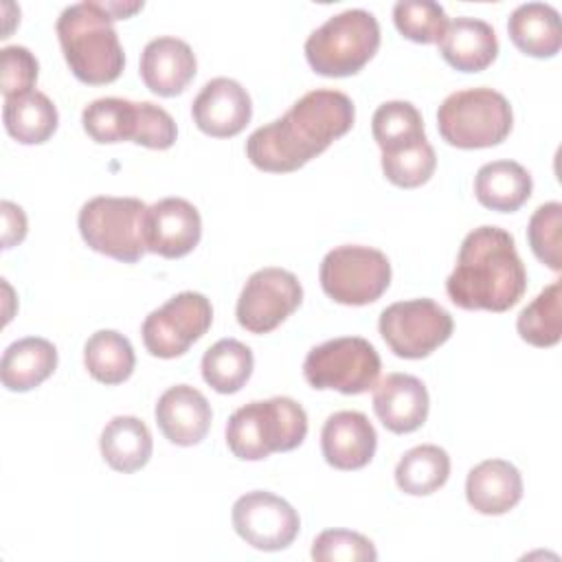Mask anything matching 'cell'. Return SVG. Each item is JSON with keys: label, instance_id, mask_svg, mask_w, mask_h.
<instances>
[{"label": "cell", "instance_id": "cell-35", "mask_svg": "<svg viewBox=\"0 0 562 562\" xmlns=\"http://www.w3.org/2000/svg\"><path fill=\"white\" fill-rule=\"evenodd\" d=\"M529 248L540 263L560 272L562 270V204H540L527 224Z\"/></svg>", "mask_w": 562, "mask_h": 562}, {"label": "cell", "instance_id": "cell-11", "mask_svg": "<svg viewBox=\"0 0 562 562\" xmlns=\"http://www.w3.org/2000/svg\"><path fill=\"white\" fill-rule=\"evenodd\" d=\"M378 329L397 358L419 360L452 336L454 323L450 312L432 299H411L384 307Z\"/></svg>", "mask_w": 562, "mask_h": 562}, {"label": "cell", "instance_id": "cell-15", "mask_svg": "<svg viewBox=\"0 0 562 562\" xmlns=\"http://www.w3.org/2000/svg\"><path fill=\"white\" fill-rule=\"evenodd\" d=\"M202 237L200 211L184 198H165L147 206L143 239L147 252L165 259L189 255Z\"/></svg>", "mask_w": 562, "mask_h": 562}, {"label": "cell", "instance_id": "cell-27", "mask_svg": "<svg viewBox=\"0 0 562 562\" xmlns=\"http://www.w3.org/2000/svg\"><path fill=\"white\" fill-rule=\"evenodd\" d=\"M2 121L11 138L22 145L46 143L59 123L55 103L40 90L4 99Z\"/></svg>", "mask_w": 562, "mask_h": 562}, {"label": "cell", "instance_id": "cell-29", "mask_svg": "<svg viewBox=\"0 0 562 562\" xmlns=\"http://www.w3.org/2000/svg\"><path fill=\"white\" fill-rule=\"evenodd\" d=\"M255 358L248 345L235 338H222L202 356L204 382L224 395L237 393L252 375Z\"/></svg>", "mask_w": 562, "mask_h": 562}, {"label": "cell", "instance_id": "cell-34", "mask_svg": "<svg viewBox=\"0 0 562 562\" xmlns=\"http://www.w3.org/2000/svg\"><path fill=\"white\" fill-rule=\"evenodd\" d=\"M437 167V156L428 138L397 151L382 154V171L386 180L402 189H415L430 180Z\"/></svg>", "mask_w": 562, "mask_h": 562}, {"label": "cell", "instance_id": "cell-19", "mask_svg": "<svg viewBox=\"0 0 562 562\" xmlns=\"http://www.w3.org/2000/svg\"><path fill=\"white\" fill-rule=\"evenodd\" d=\"M195 53L184 40L162 35L145 44L140 53V79L158 97H176L184 92L195 77Z\"/></svg>", "mask_w": 562, "mask_h": 562}, {"label": "cell", "instance_id": "cell-36", "mask_svg": "<svg viewBox=\"0 0 562 562\" xmlns=\"http://www.w3.org/2000/svg\"><path fill=\"white\" fill-rule=\"evenodd\" d=\"M312 558L318 562H373L378 560V551L358 531L325 529L312 542Z\"/></svg>", "mask_w": 562, "mask_h": 562}, {"label": "cell", "instance_id": "cell-2", "mask_svg": "<svg viewBox=\"0 0 562 562\" xmlns=\"http://www.w3.org/2000/svg\"><path fill=\"white\" fill-rule=\"evenodd\" d=\"M527 290V270L514 237L498 226H479L461 241L446 279L448 299L461 310L507 312Z\"/></svg>", "mask_w": 562, "mask_h": 562}, {"label": "cell", "instance_id": "cell-10", "mask_svg": "<svg viewBox=\"0 0 562 562\" xmlns=\"http://www.w3.org/2000/svg\"><path fill=\"white\" fill-rule=\"evenodd\" d=\"M318 279L331 301L356 307L369 305L391 285V263L378 248L345 244L323 257Z\"/></svg>", "mask_w": 562, "mask_h": 562}, {"label": "cell", "instance_id": "cell-31", "mask_svg": "<svg viewBox=\"0 0 562 562\" xmlns=\"http://www.w3.org/2000/svg\"><path fill=\"white\" fill-rule=\"evenodd\" d=\"M371 134L382 154L404 149L426 138L424 119L411 101H386L371 119Z\"/></svg>", "mask_w": 562, "mask_h": 562}, {"label": "cell", "instance_id": "cell-24", "mask_svg": "<svg viewBox=\"0 0 562 562\" xmlns=\"http://www.w3.org/2000/svg\"><path fill=\"white\" fill-rule=\"evenodd\" d=\"M512 44L529 57H553L562 46L560 13L544 2H525L507 20Z\"/></svg>", "mask_w": 562, "mask_h": 562}, {"label": "cell", "instance_id": "cell-37", "mask_svg": "<svg viewBox=\"0 0 562 562\" xmlns=\"http://www.w3.org/2000/svg\"><path fill=\"white\" fill-rule=\"evenodd\" d=\"M2 64V97H20L33 92L37 81V59L26 46H4L0 50Z\"/></svg>", "mask_w": 562, "mask_h": 562}, {"label": "cell", "instance_id": "cell-28", "mask_svg": "<svg viewBox=\"0 0 562 562\" xmlns=\"http://www.w3.org/2000/svg\"><path fill=\"white\" fill-rule=\"evenodd\" d=\"M450 457L435 443H422L404 452L395 465V483L404 494L428 496L446 485Z\"/></svg>", "mask_w": 562, "mask_h": 562}, {"label": "cell", "instance_id": "cell-5", "mask_svg": "<svg viewBox=\"0 0 562 562\" xmlns=\"http://www.w3.org/2000/svg\"><path fill=\"white\" fill-rule=\"evenodd\" d=\"M380 48V24L364 9L331 15L305 40V57L316 75L351 77L371 61Z\"/></svg>", "mask_w": 562, "mask_h": 562}, {"label": "cell", "instance_id": "cell-12", "mask_svg": "<svg viewBox=\"0 0 562 562\" xmlns=\"http://www.w3.org/2000/svg\"><path fill=\"white\" fill-rule=\"evenodd\" d=\"M211 323V301L200 292H180L145 316L140 336L151 356L169 360L187 353L209 331Z\"/></svg>", "mask_w": 562, "mask_h": 562}, {"label": "cell", "instance_id": "cell-22", "mask_svg": "<svg viewBox=\"0 0 562 562\" xmlns=\"http://www.w3.org/2000/svg\"><path fill=\"white\" fill-rule=\"evenodd\" d=\"M439 44V53L448 66L461 72H481L498 55L494 29L479 18L461 15L448 22Z\"/></svg>", "mask_w": 562, "mask_h": 562}, {"label": "cell", "instance_id": "cell-33", "mask_svg": "<svg viewBox=\"0 0 562 562\" xmlns=\"http://www.w3.org/2000/svg\"><path fill=\"white\" fill-rule=\"evenodd\" d=\"M393 22L406 40L435 44L448 26V15L443 7L432 0H402L393 7Z\"/></svg>", "mask_w": 562, "mask_h": 562}, {"label": "cell", "instance_id": "cell-26", "mask_svg": "<svg viewBox=\"0 0 562 562\" xmlns=\"http://www.w3.org/2000/svg\"><path fill=\"white\" fill-rule=\"evenodd\" d=\"M103 461L123 474L147 465L151 457V432L147 424L134 415H116L101 430L99 439Z\"/></svg>", "mask_w": 562, "mask_h": 562}, {"label": "cell", "instance_id": "cell-17", "mask_svg": "<svg viewBox=\"0 0 562 562\" xmlns=\"http://www.w3.org/2000/svg\"><path fill=\"white\" fill-rule=\"evenodd\" d=\"M378 448V432L360 411H338L329 415L321 430V450L336 470L364 468Z\"/></svg>", "mask_w": 562, "mask_h": 562}, {"label": "cell", "instance_id": "cell-20", "mask_svg": "<svg viewBox=\"0 0 562 562\" xmlns=\"http://www.w3.org/2000/svg\"><path fill=\"white\" fill-rule=\"evenodd\" d=\"M154 415L165 439L184 448L200 443L213 419L209 400L189 384L169 386L158 397Z\"/></svg>", "mask_w": 562, "mask_h": 562}, {"label": "cell", "instance_id": "cell-4", "mask_svg": "<svg viewBox=\"0 0 562 562\" xmlns=\"http://www.w3.org/2000/svg\"><path fill=\"white\" fill-rule=\"evenodd\" d=\"M307 415L299 402L277 395L237 408L226 424L228 450L244 461H261L303 443Z\"/></svg>", "mask_w": 562, "mask_h": 562}, {"label": "cell", "instance_id": "cell-13", "mask_svg": "<svg viewBox=\"0 0 562 562\" xmlns=\"http://www.w3.org/2000/svg\"><path fill=\"white\" fill-rule=\"evenodd\" d=\"M303 301L299 279L283 268L252 272L237 299V323L250 334L277 329Z\"/></svg>", "mask_w": 562, "mask_h": 562}, {"label": "cell", "instance_id": "cell-7", "mask_svg": "<svg viewBox=\"0 0 562 562\" xmlns=\"http://www.w3.org/2000/svg\"><path fill=\"white\" fill-rule=\"evenodd\" d=\"M86 134L101 145L132 140L149 149H169L178 127L171 114L149 101L103 97L90 101L81 112Z\"/></svg>", "mask_w": 562, "mask_h": 562}, {"label": "cell", "instance_id": "cell-25", "mask_svg": "<svg viewBox=\"0 0 562 562\" xmlns=\"http://www.w3.org/2000/svg\"><path fill=\"white\" fill-rule=\"evenodd\" d=\"M531 189L529 171L516 160H492L474 176L476 200L498 213L518 211L529 200Z\"/></svg>", "mask_w": 562, "mask_h": 562}, {"label": "cell", "instance_id": "cell-8", "mask_svg": "<svg viewBox=\"0 0 562 562\" xmlns=\"http://www.w3.org/2000/svg\"><path fill=\"white\" fill-rule=\"evenodd\" d=\"M145 211L147 204L138 198L97 195L81 206L77 226L94 252L136 263L147 252L143 239Z\"/></svg>", "mask_w": 562, "mask_h": 562}, {"label": "cell", "instance_id": "cell-21", "mask_svg": "<svg viewBox=\"0 0 562 562\" xmlns=\"http://www.w3.org/2000/svg\"><path fill=\"white\" fill-rule=\"evenodd\" d=\"M465 498L479 514H507L522 498V476L518 468L505 459H485L468 472Z\"/></svg>", "mask_w": 562, "mask_h": 562}, {"label": "cell", "instance_id": "cell-23", "mask_svg": "<svg viewBox=\"0 0 562 562\" xmlns=\"http://www.w3.org/2000/svg\"><path fill=\"white\" fill-rule=\"evenodd\" d=\"M57 369V349L50 340L26 336L11 342L0 362V378L4 389L24 393L40 386Z\"/></svg>", "mask_w": 562, "mask_h": 562}, {"label": "cell", "instance_id": "cell-1", "mask_svg": "<svg viewBox=\"0 0 562 562\" xmlns=\"http://www.w3.org/2000/svg\"><path fill=\"white\" fill-rule=\"evenodd\" d=\"M356 119L353 101L340 90L305 92L277 121L257 127L246 140L248 160L268 173H290L345 136Z\"/></svg>", "mask_w": 562, "mask_h": 562}, {"label": "cell", "instance_id": "cell-6", "mask_svg": "<svg viewBox=\"0 0 562 562\" xmlns=\"http://www.w3.org/2000/svg\"><path fill=\"white\" fill-rule=\"evenodd\" d=\"M514 125L509 101L492 88H468L448 94L437 110L441 138L459 149L501 145Z\"/></svg>", "mask_w": 562, "mask_h": 562}, {"label": "cell", "instance_id": "cell-32", "mask_svg": "<svg viewBox=\"0 0 562 562\" xmlns=\"http://www.w3.org/2000/svg\"><path fill=\"white\" fill-rule=\"evenodd\" d=\"M562 283H549L520 314L516 329L520 338L533 347H553L562 336Z\"/></svg>", "mask_w": 562, "mask_h": 562}, {"label": "cell", "instance_id": "cell-38", "mask_svg": "<svg viewBox=\"0 0 562 562\" xmlns=\"http://www.w3.org/2000/svg\"><path fill=\"white\" fill-rule=\"evenodd\" d=\"M2 211V248H13L26 237V215L22 206L2 200L0 202Z\"/></svg>", "mask_w": 562, "mask_h": 562}, {"label": "cell", "instance_id": "cell-3", "mask_svg": "<svg viewBox=\"0 0 562 562\" xmlns=\"http://www.w3.org/2000/svg\"><path fill=\"white\" fill-rule=\"evenodd\" d=\"M59 46L70 72L88 86H105L121 77L125 53L114 31V18L103 2L66 7L55 24Z\"/></svg>", "mask_w": 562, "mask_h": 562}, {"label": "cell", "instance_id": "cell-39", "mask_svg": "<svg viewBox=\"0 0 562 562\" xmlns=\"http://www.w3.org/2000/svg\"><path fill=\"white\" fill-rule=\"evenodd\" d=\"M105 11L114 18V20H125L130 15H134L136 11L143 9V2H103Z\"/></svg>", "mask_w": 562, "mask_h": 562}, {"label": "cell", "instance_id": "cell-18", "mask_svg": "<svg viewBox=\"0 0 562 562\" xmlns=\"http://www.w3.org/2000/svg\"><path fill=\"white\" fill-rule=\"evenodd\" d=\"M430 408L426 384L408 373H389L373 386V411L382 426L395 435L424 426Z\"/></svg>", "mask_w": 562, "mask_h": 562}, {"label": "cell", "instance_id": "cell-16", "mask_svg": "<svg viewBox=\"0 0 562 562\" xmlns=\"http://www.w3.org/2000/svg\"><path fill=\"white\" fill-rule=\"evenodd\" d=\"M191 114L200 132L215 138H231L250 123L252 101L239 81L215 77L193 99Z\"/></svg>", "mask_w": 562, "mask_h": 562}, {"label": "cell", "instance_id": "cell-9", "mask_svg": "<svg viewBox=\"0 0 562 562\" xmlns=\"http://www.w3.org/2000/svg\"><path fill=\"white\" fill-rule=\"evenodd\" d=\"M382 362L375 347L360 336H340L312 347L303 378L316 391L360 395L375 386Z\"/></svg>", "mask_w": 562, "mask_h": 562}, {"label": "cell", "instance_id": "cell-14", "mask_svg": "<svg viewBox=\"0 0 562 562\" xmlns=\"http://www.w3.org/2000/svg\"><path fill=\"white\" fill-rule=\"evenodd\" d=\"M231 518L237 536L259 551H281L290 547L301 529L296 509L285 498L263 490L239 496Z\"/></svg>", "mask_w": 562, "mask_h": 562}, {"label": "cell", "instance_id": "cell-30", "mask_svg": "<svg viewBox=\"0 0 562 562\" xmlns=\"http://www.w3.org/2000/svg\"><path fill=\"white\" fill-rule=\"evenodd\" d=\"M83 364L97 382L121 384L134 371V347L123 334L114 329H99L86 340Z\"/></svg>", "mask_w": 562, "mask_h": 562}]
</instances>
